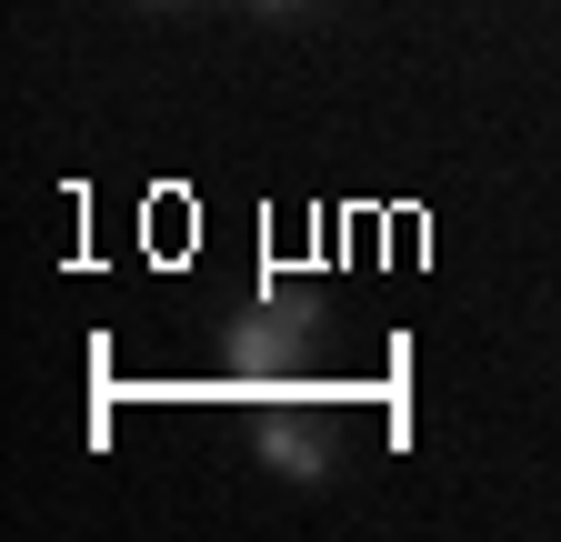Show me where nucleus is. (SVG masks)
<instances>
[{
  "label": "nucleus",
  "instance_id": "obj_1",
  "mask_svg": "<svg viewBox=\"0 0 561 542\" xmlns=\"http://www.w3.org/2000/svg\"><path fill=\"white\" fill-rule=\"evenodd\" d=\"M311 331H321V302H311V292H251V302H241V321H231V372L280 382V372L301 362Z\"/></svg>",
  "mask_w": 561,
  "mask_h": 542
},
{
  "label": "nucleus",
  "instance_id": "obj_2",
  "mask_svg": "<svg viewBox=\"0 0 561 542\" xmlns=\"http://www.w3.org/2000/svg\"><path fill=\"white\" fill-rule=\"evenodd\" d=\"M261 462H271V472H291V483H321V472H331V452H321L301 422H261Z\"/></svg>",
  "mask_w": 561,
  "mask_h": 542
},
{
  "label": "nucleus",
  "instance_id": "obj_3",
  "mask_svg": "<svg viewBox=\"0 0 561 542\" xmlns=\"http://www.w3.org/2000/svg\"><path fill=\"white\" fill-rule=\"evenodd\" d=\"M251 11H311V0H251Z\"/></svg>",
  "mask_w": 561,
  "mask_h": 542
}]
</instances>
